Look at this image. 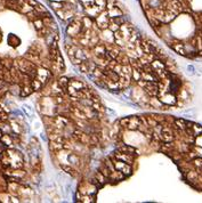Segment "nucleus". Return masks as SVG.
<instances>
[{"label":"nucleus","mask_w":202,"mask_h":203,"mask_svg":"<svg viewBox=\"0 0 202 203\" xmlns=\"http://www.w3.org/2000/svg\"><path fill=\"white\" fill-rule=\"evenodd\" d=\"M114 168H116V170L120 171L121 173H123L125 176H129L130 173L133 172V168H131V165H130L129 163H126V162L120 161V160L116 161V163H114Z\"/></svg>","instance_id":"f257e3e1"},{"label":"nucleus","mask_w":202,"mask_h":203,"mask_svg":"<svg viewBox=\"0 0 202 203\" xmlns=\"http://www.w3.org/2000/svg\"><path fill=\"white\" fill-rule=\"evenodd\" d=\"M160 139L163 140L164 143H171L174 140V132L170 128L168 127H162L161 132H160Z\"/></svg>","instance_id":"f03ea898"},{"label":"nucleus","mask_w":202,"mask_h":203,"mask_svg":"<svg viewBox=\"0 0 202 203\" xmlns=\"http://www.w3.org/2000/svg\"><path fill=\"white\" fill-rule=\"evenodd\" d=\"M142 121H141V118L138 117H130L127 123V129L129 130H137L139 129V125H141Z\"/></svg>","instance_id":"7ed1b4c3"},{"label":"nucleus","mask_w":202,"mask_h":203,"mask_svg":"<svg viewBox=\"0 0 202 203\" xmlns=\"http://www.w3.org/2000/svg\"><path fill=\"white\" fill-rule=\"evenodd\" d=\"M108 17H116V16H120L122 15V10L120 8H118L116 6H112V7H108Z\"/></svg>","instance_id":"20e7f679"},{"label":"nucleus","mask_w":202,"mask_h":203,"mask_svg":"<svg viewBox=\"0 0 202 203\" xmlns=\"http://www.w3.org/2000/svg\"><path fill=\"white\" fill-rule=\"evenodd\" d=\"M175 125H177V128H179L182 130L186 129V125H187V121L184 119H176L175 120Z\"/></svg>","instance_id":"39448f33"},{"label":"nucleus","mask_w":202,"mask_h":203,"mask_svg":"<svg viewBox=\"0 0 202 203\" xmlns=\"http://www.w3.org/2000/svg\"><path fill=\"white\" fill-rule=\"evenodd\" d=\"M50 6L55 10H60V9H63L65 6L64 1H50Z\"/></svg>","instance_id":"423d86ee"},{"label":"nucleus","mask_w":202,"mask_h":203,"mask_svg":"<svg viewBox=\"0 0 202 203\" xmlns=\"http://www.w3.org/2000/svg\"><path fill=\"white\" fill-rule=\"evenodd\" d=\"M94 4L98 7L101 10H104L106 8V4H108V0H94Z\"/></svg>","instance_id":"0eeeda50"},{"label":"nucleus","mask_w":202,"mask_h":203,"mask_svg":"<svg viewBox=\"0 0 202 203\" xmlns=\"http://www.w3.org/2000/svg\"><path fill=\"white\" fill-rule=\"evenodd\" d=\"M69 82H70L69 79L63 77V78H61L60 80H58V85H60V87L62 88V89L66 90V88H68V86H69Z\"/></svg>","instance_id":"6e6552de"},{"label":"nucleus","mask_w":202,"mask_h":203,"mask_svg":"<svg viewBox=\"0 0 202 203\" xmlns=\"http://www.w3.org/2000/svg\"><path fill=\"white\" fill-rule=\"evenodd\" d=\"M82 23H83V25L86 29H90L91 26H93V21L90 20L89 16H85V17H82Z\"/></svg>","instance_id":"1a4fd4ad"},{"label":"nucleus","mask_w":202,"mask_h":203,"mask_svg":"<svg viewBox=\"0 0 202 203\" xmlns=\"http://www.w3.org/2000/svg\"><path fill=\"white\" fill-rule=\"evenodd\" d=\"M62 168L64 169L65 171L68 173H70V175H72V176H75L77 173H75V169L72 168L71 165H64V164H62Z\"/></svg>","instance_id":"9d476101"},{"label":"nucleus","mask_w":202,"mask_h":203,"mask_svg":"<svg viewBox=\"0 0 202 203\" xmlns=\"http://www.w3.org/2000/svg\"><path fill=\"white\" fill-rule=\"evenodd\" d=\"M174 49H175L178 54H181V55H186V52H185V48L183 45H175V46H174Z\"/></svg>","instance_id":"9b49d317"},{"label":"nucleus","mask_w":202,"mask_h":203,"mask_svg":"<svg viewBox=\"0 0 202 203\" xmlns=\"http://www.w3.org/2000/svg\"><path fill=\"white\" fill-rule=\"evenodd\" d=\"M187 70L189 71V73H192V74H194L195 73V70H194V67L192 66V65H189V66H187Z\"/></svg>","instance_id":"f8f14e48"},{"label":"nucleus","mask_w":202,"mask_h":203,"mask_svg":"<svg viewBox=\"0 0 202 203\" xmlns=\"http://www.w3.org/2000/svg\"><path fill=\"white\" fill-rule=\"evenodd\" d=\"M5 86V80L4 79H0V89Z\"/></svg>","instance_id":"ddd939ff"}]
</instances>
